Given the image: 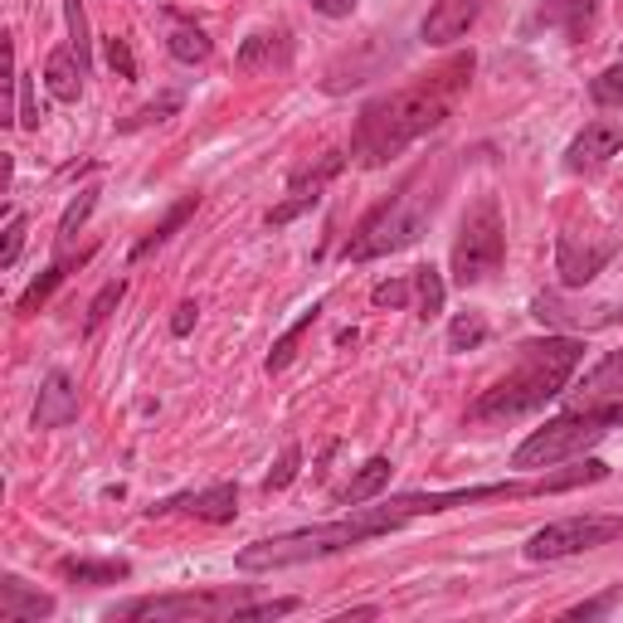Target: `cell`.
Listing matches in <instances>:
<instances>
[{
    "instance_id": "cell-1",
    "label": "cell",
    "mask_w": 623,
    "mask_h": 623,
    "mask_svg": "<svg viewBox=\"0 0 623 623\" xmlns=\"http://www.w3.org/2000/svg\"><path fill=\"white\" fill-rule=\"evenodd\" d=\"M473 83V54H454L448 64H438L434 73L405 83L395 93H381L375 103L361 107L356 127H351V162L375 170L385 162H395L405 146H414L424 132L444 127L454 117L458 97Z\"/></svg>"
},
{
    "instance_id": "cell-2",
    "label": "cell",
    "mask_w": 623,
    "mask_h": 623,
    "mask_svg": "<svg viewBox=\"0 0 623 623\" xmlns=\"http://www.w3.org/2000/svg\"><path fill=\"white\" fill-rule=\"evenodd\" d=\"M584 341L580 336H541V341H521L517 346V365L492 381L473 399L468 419L473 424H502V419H521V414L541 409L546 399L565 395L570 375L580 371L584 361Z\"/></svg>"
},
{
    "instance_id": "cell-3",
    "label": "cell",
    "mask_w": 623,
    "mask_h": 623,
    "mask_svg": "<svg viewBox=\"0 0 623 623\" xmlns=\"http://www.w3.org/2000/svg\"><path fill=\"white\" fill-rule=\"evenodd\" d=\"M444 186H448L444 170L419 166L390 200H381L356 229H351V239L341 243V259L371 263V259H385V253H399V249H409V243H419L434 210H438V200H444Z\"/></svg>"
},
{
    "instance_id": "cell-4",
    "label": "cell",
    "mask_w": 623,
    "mask_h": 623,
    "mask_svg": "<svg viewBox=\"0 0 623 623\" xmlns=\"http://www.w3.org/2000/svg\"><path fill=\"white\" fill-rule=\"evenodd\" d=\"M623 429V399L619 405H580L570 414L551 419L546 429H536L527 444L511 454V468H555L560 458H580L584 448H594L604 434Z\"/></svg>"
},
{
    "instance_id": "cell-5",
    "label": "cell",
    "mask_w": 623,
    "mask_h": 623,
    "mask_svg": "<svg viewBox=\"0 0 623 623\" xmlns=\"http://www.w3.org/2000/svg\"><path fill=\"white\" fill-rule=\"evenodd\" d=\"M507 259V225H502V205L497 195H482L468 215H463L458 235H454V253H448V268H454L458 288H478L502 268Z\"/></svg>"
},
{
    "instance_id": "cell-6",
    "label": "cell",
    "mask_w": 623,
    "mask_h": 623,
    "mask_svg": "<svg viewBox=\"0 0 623 623\" xmlns=\"http://www.w3.org/2000/svg\"><path fill=\"white\" fill-rule=\"evenodd\" d=\"M249 604L243 590H180V594H152V600L117 604V619H152V623H219L239 619V609Z\"/></svg>"
},
{
    "instance_id": "cell-7",
    "label": "cell",
    "mask_w": 623,
    "mask_h": 623,
    "mask_svg": "<svg viewBox=\"0 0 623 623\" xmlns=\"http://www.w3.org/2000/svg\"><path fill=\"white\" fill-rule=\"evenodd\" d=\"M609 541H623V517H560L536 531L521 551H527V560H565L600 551Z\"/></svg>"
},
{
    "instance_id": "cell-8",
    "label": "cell",
    "mask_w": 623,
    "mask_h": 623,
    "mask_svg": "<svg viewBox=\"0 0 623 623\" xmlns=\"http://www.w3.org/2000/svg\"><path fill=\"white\" fill-rule=\"evenodd\" d=\"M619 253V235L609 229H565L555 243V268L565 288H584L600 278V268Z\"/></svg>"
},
{
    "instance_id": "cell-9",
    "label": "cell",
    "mask_w": 623,
    "mask_h": 623,
    "mask_svg": "<svg viewBox=\"0 0 623 623\" xmlns=\"http://www.w3.org/2000/svg\"><path fill=\"white\" fill-rule=\"evenodd\" d=\"M341 166H346V156H341V152H326L316 166L298 170V176H292V186H288V200L278 205L273 215H268V225H288V219H298L302 210H312V205L322 200L326 180H332V176H341Z\"/></svg>"
},
{
    "instance_id": "cell-10",
    "label": "cell",
    "mask_w": 623,
    "mask_h": 623,
    "mask_svg": "<svg viewBox=\"0 0 623 623\" xmlns=\"http://www.w3.org/2000/svg\"><path fill=\"white\" fill-rule=\"evenodd\" d=\"M166 511H190L195 521H215V527H225V521L239 517V487L235 482H215V487H205V492L166 497V502L152 507V517H166Z\"/></svg>"
},
{
    "instance_id": "cell-11",
    "label": "cell",
    "mask_w": 623,
    "mask_h": 623,
    "mask_svg": "<svg viewBox=\"0 0 623 623\" xmlns=\"http://www.w3.org/2000/svg\"><path fill=\"white\" fill-rule=\"evenodd\" d=\"M487 10V0H434L429 6V15H424L419 24V34H424V44H458L463 34L478 24V15Z\"/></svg>"
},
{
    "instance_id": "cell-12",
    "label": "cell",
    "mask_w": 623,
    "mask_h": 623,
    "mask_svg": "<svg viewBox=\"0 0 623 623\" xmlns=\"http://www.w3.org/2000/svg\"><path fill=\"white\" fill-rule=\"evenodd\" d=\"M619 152H623V122L600 117V122H584V132L570 142L565 166L570 170H600L609 156H619Z\"/></svg>"
},
{
    "instance_id": "cell-13",
    "label": "cell",
    "mask_w": 623,
    "mask_h": 623,
    "mask_svg": "<svg viewBox=\"0 0 623 623\" xmlns=\"http://www.w3.org/2000/svg\"><path fill=\"white\" fill-rule=\"evenodd\" d=\"M73 419H79V390L64 371H49L34 405V429H69Z\"/></svg>"
},
{
    "instance_id": "cell-14",
    "label": "cell",
    "mask_w": 623,
    "mask_h": 623,
    "mask_svg": "<svg viewBox=\"0 0 623 623\" xmlns=\"http://www.w3.org/2000/svg\"><path fill=\"white\" fill-rule=\"evenodd\" d=\"M49 614H54V594L34 590L20 575L0 580V623H40Z\"/></svg>"
},
{
    "instance_id": "cell-15",
    "label": "cell",
    "mask_w": 623,
    "mask_h": 623,
    "mask_svg": "<svg viewBox=\"0 0 623 623\" xmlns=\"http://www.w3.org/2000/svg\"><path fill=\"white\" fill-rule=\"evenodd\" d=\"M288 59H292V44H288L283 30H259L239 44V69H249V73L288 69Z\"/></svg>"
},
{
    "instance_id": "cell-16",
    "label": "cell",
    "mask_w": 623,
    "mask_h": 623,
    "mask_svg": "<svg viewBox=\"0 0 623 623\" xmlns=\"http://www.w3.org/2000/svg\"><path fill=\"white\" fill-rule=\"evenodd\" d=\"M390 473H395V463L390 458H365L356 473H351V482L336 492V507H365L375 502V497L390 487Z\"/></svg>"
},
{
    "instance_id": "cell-17",
    "label": "cell",
    "mask_w": 623,
    "mask_h": 623,
    "mask_svg": "<svg viewBox=\"0 0 623 623\" xmlns=\"http://www.w3.org/2000/svg\"><path fill=\"white\" fill-rule=\"evenodd\" d=\"M83 64H79V54H73L69 44H59L54 54L44 59V83H49V93L59 97V103H79L83 97Z\"/></svg>"
},
{
    "instance_id": "cell-18",
    "label": "cell",
    "mask_w": 623,
    "mask_h": 623,
    "mask_svg": "<svg viewBox=\"0 0 623 623\" xmlns=\"http://www.w3.org/2000/svg\"><path fill=\"white\" fill-rule=\"evenodd\" d=\"M89 259H93V249H83V253H79V259H73V253H69V259H54V263H49V268H44V273H40V278H34V283H30V288H24V292H20V302H15V312H20V316H34V312H40V308H44V302H49V292H54V288H59V283H64V278H69V273H73V268H83V263H89Z\"/></svg>"
},
{
    "instance_id": "cell-19",
    "label": "cell",
    "mask_w": 623,
    "mask_h": 623,
    "mask_svg": "<svg viewBox=\"0 0 623 623\" xmlns=\"http://www.w3.org/2000/svg\"><path fill=\"white\" fill-rule=\"evenodd\" d=\"M409 283H414V316H419V322H434V316L444 312V298H448L444 273H438L434 263H419L409 273Z\"/></svg>"
},
{
    "instance_id": "cell-20",
    "label": "cell",
    "mask_w": 623,
    "mask_h": 623,
    "mask_svg": "<svg viewBox=\"0 0 623 623\" xmlns=\"http://www.w3.org/2000/svg\"><path fill=\"white\" fill-rule=\"evenodd\" d=\"M584 395V405H594V399H609V395H623V351H609V356L594 365L590 375L575 385Z\"/></svg>"
},
{
    "instance_id": "cell-21",
    "label": "cell",
    "mask_w": 623,
    "mask_h": 623,
    "mask_svg": "<svg viewBox=\"0 0 623 623\" xmlns=\"http://www.w3.org/2000/svg\"><path fill=\"white\" fill-rule=\"evenodd\" d=\"M195 210H200V195H180V200H176V205H170V210L162 215V225H156L152 235H146V239L137 243V249H132V263H137V259H146V253H152V249H162V243H166L170 235H176V229L186 225V219H190Z\"/></svg>"
},
{
    "instance_id": "cell-22",
    "label": "cell",
    "mask_w": 623,
    "mask_h": 623,
    "mask_svg": "<svg viewBox=\"0 0 623 623\" xmlns=\"http://www.w3.org/2000/svg\"><path fill=\"white\" fill-rule=\"evenodd\" d=\"M59 575L73 580V584H117V580L132 575V565L127 560H64Z\"/></svg>"
},
{
    "instance_id": "cell-23",
    "label": "cell",
    "mask_w": 623,
    "mask_h": 623,
    "mask_svg": "<svg viewBox=\"0 0 623 623\" xmlns=\"http://www.w3.org/2000/svg\"><path fill=\"white\" fill-rule=\"evenodd\" d=\"M590 10H594V0H546L536 24H565L570 40H580L584 24H590Z\"/></svg>"
},
{
    "instance_id": "cell-24",
    "label": "cell",
    "mask_w": 623,
    "mask_h": 623,
    "mask_svg": "<svg viewBox=\"0 0 623 623\" xmlns=\"http://www.w3.org/2000/svg\"><path fill=\"white\" fill-rule=\"evenodd\" d=\"M166 49H170V59H180V64H205V59L215 54L210 34H205L200 24H176V30H170V40H166Z\"/></svg>"
},
{
    "instance_id": "cell-25",
    "label": "cell",
    "mask_w": 623,
    "mask_h": 623,
    "mask_svg": "<svg viewBox=\"0 0 623 623\" xmlns=\"http://www.w3.org/2000/svg\"><path fill=\"white\" fill-rule=\"evenodd\" d=\"M316 316H322V302H312V308L302 312L298 322H292L288 332H283V341H273V351H268V371H273V375H278V371H288V361L298 356V341L312 332V322H316Z\"/></svg>"
},
{
    "instance_id": "cell-26",
    "label": "cell",
    "mask_w": 623,
    "mask_h": 623,
    "mask_svg": "<svg viewBox=\"0 0 623 623\" xmlns=\"http://www.w3.org/2000/svg\"><path fill=\"white\" fill-rule=\"evenodd\" d=\"M64 24H69V49L79 54L83 73L93 69V40H89V15H83V0H64Z\"/></svg>"
},
{
    "instance_id": "cell-27",
    "label": "cell",
    "mask_w": 623,
    "mask_h": 623,
    "mask_svg": "<svg viewBox=\"0 0 623 623\" xmlns=\"http://www.w3.org/2000/svg\"><path fill=\"white\" fill-rule=\"evenodd\" d=\"M93 205H97V190H93V186H89V190H79V195L69 200V210L59 215V249H69V243H73V235L83 229V219L93 215Z\"/></svg>"
},
{
    "instance_id": "cell-28",
    "label": "cell",
    "mask_w": 623,
    "mask_h": 623,
    "mask_svg": "<svg viewBox=\"0 0 623 623\" xmlns=\"http://www.w3.org/2000/svg\"><path fill=\"white\" fill-rule=\"evenodd\" d=\"M487 341V316L482 312H458L448 326V351H473Z\"/></svg>"
},
{
    "instance_id": "cell-29",
    "label": "cell",
    "mask_w": 623,
    "mask_h": 623,
    "mask_svg": "<svg viewBox=\"0 0 623 623\" xmlns=\"http://www.w3.org/2000/svg\"><path fill=\"white\" fill-rule=\"evenodd\" d=\"M122 298H127V283H122V278H117V283H107V288H103V292H97V298L89 302V322H83V332H97V326H103L107 316H113V308H117Z\"/></svg>"
},
{
    "instance_id": "cell-30",
    "label": "cell",
    "mask_w": 623,
    "mask_h": 623,
    "mask_svg": "<svg viewBox=\"0 0 623 623\" xmlns=\"http://www.w3.org/2000/svg\"><path fill=\"white\" fill-rule=\"evenodd\" d=\"M594 107H623V69H604L590 79Z\"/></svg>"
},
{
    "instance_id": "cell-31",
    "label": "cell",
    "mask_w": 623,
    "mask_h": 623,
    "mask_svg": "<svg viewBox=\"0 0 623 623\" xmlns=\"http://www.w3.org/2000/svg\"><path fill=\"white\" fill-rule=\"evenodd\" d=\"M298 468H302V448L298 444H288L283 454H278V463H273V473L263 478V492H283V487L298 478Z\"/></svg>"
},
{
    "instance_id": "cell-32",
    "label": "cell",
    "mask_w": 623,
    "mask_h": 623,
    "mask_svg": "<svg viewBox=\"0 0 623 623\" xmlns=\"http://www.w3.org/2000/svg\"><path fill=\"white\" fill-rule=\"evenodd\" d=\"M409 298H414L409 278H390V283H375V292H371L375 308H409Z\"/></svg>"
},
{
    "instance_id": "cell-33",
    "label": "cell",
    "mask_w": 623,
    "mask_h": 623,
    "mask_svg": "<svg viewBox=\"0 0 623 623\" xmlns=\"http://www.w3.org/2000/svg\"><path fill=\"white\" fill-rule=\"evenodd\" d=\"M623 600V584H609V590L600 594V600H584V604H575V609H565V619H600V614H609Z\"/></svg>"
},
{
    "instance_id": "cell-34",
    "label": "cell",
    "mask_w": 623,
    "mask_h": 623,
    "mask_svg": "<svg viewBox=\"0 0 623 623\" xmlns=\"http://www.w3.org/2000/svg\"><path fill=\"white\" fill-rule=\"evenodd\" d=\"M176 107H180V97H176V93H166V97H162V103H152V107H142V113H137V117H132V122H122V132H137V127H152V122H166L170 113H176Z\"/></svg>"
},
{
    "instance_id": "cell-35",
    "label": "cell",
    "mask_w": 623,
    "mask_h": 623,
    "mask_svg": "<svg viewBox=\"0 0 623 623\" xmlns=\"http://www.w3.org/2000/svg\"><path fill=\"white\" fill-rule=\"evenodd\" d=\"M20 249H24V215H10L6 219V249H0V268H15Z\"/></svg>"
},
{
    "instance_id": "cell-36",
    "label": "cell",
    "mask_w": 623,
    "mask_h": 623,
    "mask_svg": "<svg viewBox=\"0 0 623 623\" xmlns=\"http://www.w3.org/2000/svg\"><path fill=\"white\" fill-rule=\"evenodd\" d=\"M15 93H20V127H24V132H40V107H34V83L24 79V73L15 79Z\"/></svg>"
},
{
    "instance_id": "cell-37",
    "label": "cell",
    "mask_w": 623,
    "mask_h": 623,
    "mask_svg": "<svg viewBox=\"0 0 623 623\" xmlns=\"http://www.w3.org/2000/svg\"><path fill=\"white\" fill-rule=\"evenodd\" d=\"M107 64H113V73L117 79H137V59H132V49H127V40H107Z\"/></svg>"
},
{
    "instance_id": "cell-38",
    "label": "cell",
    "mask_w": 623,
    "mask_h": 623,
    "mask_svg": "<svg viewBox=\"0 0 623 623\" xmlns=\"http://www.w3.org/2000/svg\"><path fill=\"white\" fill-rule=\"evenodd\" d=\"M308 6L316 10V15H326V20H346L351 10H356V0H308Z\"/></svg>"
},
{
    "instance_id": "cell-39",
    "label": "cell",
    "mask_w": 623,
    "mask_h": 623,
    "mask_svg": "<svg viewBox=\"0 0 623 623\" xmlns=\"http://www.w3.org/2000/svg\"><path fill=\"white\" fill-rule=\"evenodd\" d=\"M195 316H200V308H195V302H180V308H176V316H170V332H176V336H190Z\"/></svg>"
}]
</instances>
